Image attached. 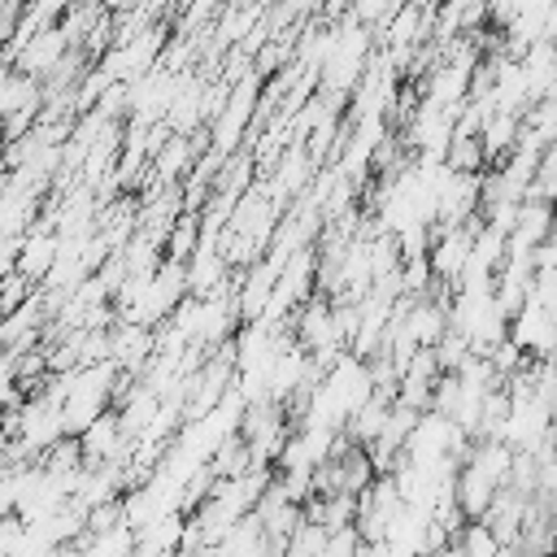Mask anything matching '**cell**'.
I'll return each mask as SVG.
<instances>
[{"instance_id":"cell-1","label":"cell","mask_w":557,"mask_h":557,"mask_svg":"<svg viewBox=\"0 0 557 557\" xmlns=\"http://www.w3.org/2000/svg\"><path fill=\"white\" fill-rule=\"evenodd\" d=\"M370 70V26H361L352 13L339 22V44L322 70V96L331 100H344L357 91V83L366 78Z\"/></svg>"},{"instance_id":"cell-2","label":"cell","mask_w":557,"mask_h":557,"mask_svg":"<svg viewBox=\"0 0 557 557\" xmlns=\"http://www.w3.org/2000/svg\"><path fill=\"white\" fill-rule=\"evenodd\" d=\"M257 113H261V78L248 74V78H239V83L231 87V96H226L218 122L209 126V135H213L209 144H213V157H218V161H226V157L239 152V139L248 135V126H252Z\"/></svg>"},{"instance_id":"cell-3","label":"cell","mask_w":557,"mask_h":557,"mask_svg":"<svg viewBox=\"0 0 557 557\" xmlns=\"http://www.w3.org/2000/svg\"><path fill=\"white\" fill-rule=\"evenodd\" d=\"M357 535L366 540V544H387V535H392V527H396V518L405 513V496H400V487H396V479L392 474H379L361 496H357Z\"/></svg>"},{"instance_id":"cell-4","label":"cell","mask_w":557,"mask_h":557,"mask_svg":"<svg viewBox=\"0 0 557 557\" xmlns=\"http://www.w3.org/2000/svg\"><path fill=\"white\" fill-rule=\"evenodd\" d=\"M70 48H74V44H70V35H65V30H61V22H57V26L39 30V35L22 48V57H17V65H13V70H17V74H30V78H39V83H44V78L61 65V57H65Z\"/></svg>"},{"instance_id":"cell-5","label":"cell","mask_w":557,"mask_h":557,"mask_svg":"<svg viewBox=\"0 0 557 557\" xmlns=\"http://www.w3.org/2000/svg\"><path fill=\"white\" fill-rule=\"evenodd\" d=\"M152 357H157V331L135 326V322H117L113 326V361H117L122 374L135 379L139 370L152 366Z\"/></svg>"},{"instance_id":"cell-6","label":"cell","mask_w":557,"mask_h":557,"mask_svg":"<svg viewBox=\"0 0 557 557\" xmlns=\"http://www.w3.org/2000/svg\"><path fill=\"white\" fill-rule=\"evenodd\" d=\"M57 261H61V235H57V231L35 226V231L22 239L17 274H26L30 283H48V274L57 270Z\"/></svg>"},{"instance_id":"cell-7","label":"cell","mask_w":557,"mask_h":557,"mask_svg":"<svg viewBox=\"0 0 557 557\" xmlns=\"http://www.w3.org/2000/svg\"><path fill=\"white\" fill-rule=\"evenodd\" d=\"M496 483L479 470V466H461L457 470V500H461V513L470 518V522H479V518H487V509H492V500H496Z\"/></svg>"},{"instance_id":"cell-8","label":"cell","mask_w":557,"mask_h":557,"mask_svg":"<svg viewBox=\"0 0 557 557\" xmlns=\"http://www.w3.org/2000/svg\"><path fill=\"white\" fill-rule=\"evenodd\" d=\"M553 222H557V205H548V200H522L518 231L509 235V244H518V248H540V244L548 239Z\"/></svg>"},{"instance_id":"cell-9","label":"cell","mask_w":557,"mask_h":557,"mask_svg":"<svg viewBox=\"0 0 557 557\" xmlns=\"http://www.w3.org/2000/svg\"><path fill=\"white\" fill-rule=\"evenodd\" d=\"M479 139H483L487 161H492V165H500V161L518 148V139H522V117H518V113H492Z\"/></svg>"},{"instance_id":"cell-10","label":"cell","mask_w":557,"mask_h":557,"mask_svg":"<svg viewBox=\"0 0 557 557\" xmlns=\"http://www.w3.org/2000/svg\"><path fill=\"white\" fill-rule=\"evenodd\" d=\"M305 509H309V518H313V522H322V527L335 535V531L357 527V509H361V505H357V496H352V492H335V496H313Z\"/></svg>"},{"instance_id":"cell-11","label":"cell","mask_w":557,"mask_h":557,"mask_svg":"<svg viewBox=\"0 0 557 557\" xmlns=\"http://www.w3.org/2000/svg\"><path fill=\"white\" fill-rule=\"evenodd\" d=\"M183 531H187V522H183L178 513H165V518H157V522H148V527L139 531V553H148V557H170L174 548H183Z\"/></svg>"},{"instance_id":"cell-12","label":"cell","mask_w":557,"mask_h":557,"mask_svg":"<svg viewBox=\"0 0 557 557\" xmlns=\"http://www.w3.org/2000/svg\"><path fill=\"white\" fill-rule=\"evenodd\" d=\"M326 540H331V531H326L322 522H313V518H309V509H305L300 527L287 535V548H283V557H318V553L326 548Z\"/></svg>"},{"instance_id":"cell-13","label":"cell","mask_w":557,"mask_h":557,"mask_svg":"<svg viewBox=\"0 0 557 557\" xmlns=\"http://www.w3.org/2000/svg\"><path fill=\"white\" fill-rule=\"evenodd\" d=\"M448 170L453 174H487L492 161L483 152V139H453L448 148Z\"/></svg>"},{"instance_id":"cell-14","label":"cell","mask_w":557,"mask_h":557,"mask_svg":"<svg viewBox=\"0 0 557 557\" xmlns=\"http://www.w3.org/2000/svg\"><path fill=\"white\" fill-rule=\"evenodd\" d=\"M457 544H461L466 557H496V553L505 548V544L496 540V531H492L483 518H479V522H466V527L457 531Z\"/></svg>"},{"instance_id":"cell-15","label":"cell","mask_w":557,"mask_h":557,"mask_svg":"<svg viewBox=\"0 0 557 557\" xmlns=\"http://www.w3.org/2000/svg\"><path fill=\"white\" fill-rule=\"evenodd\" d=\"M435 357H440V370H444V374H457V370L474 357V348H470V339H466L461 331H448V335L435 344Z\"/></svg>"},{"instance_id":"cell-16","label":"cell","mask_w":557,"mask_h":557,"mask_svg":"<svg viewBox=\"0 0 557 557\" xmlns=\"http://www.w3.org/2000/svg\"><path fill=\"white\" fill-rule=\"evenodd\" d=\"M313 9H318V0H283L278 13H274V22H292V17H305Z\"/></svg>"},{"instance_id":"cell-17","label":"cell","mask_w":557,"mask_h":557,"mask_svg":"<svg viewBox=\"0 0 557 557\" xmlns=\"http://www.w3.org/2000/svg\"><path fill=\"white\" fill-rule=\"evenodd\" d=\"M496 557H522V548H513V544H505V548H500Z\"/></svg>"},{"instance_id":"cell-18","label":"cell","mask_w":557,"mask_h":557,"mask_svg":"<svg viewBox=\"0 0 557 557\" xmlns=\"http://www.w3.org/2000/svg\"><path fill=\"white\" fill-rule=\"evenodd\" d=\"M544 557H557V553H544Z\"/></svg>"},{"instance_id":"cell-19","label":"cell","mask_w":557,"mask_h":557,"mask_svg":"<svg viewBox=\"0 0 557 557\" xmlns=\"http://www.w3.org/2000/svg\"><path fill=\"white\" fill-rule=\"evenodd\" d=\"M553 527H557V522H553Z\"/></svg>"}]
</instances>
